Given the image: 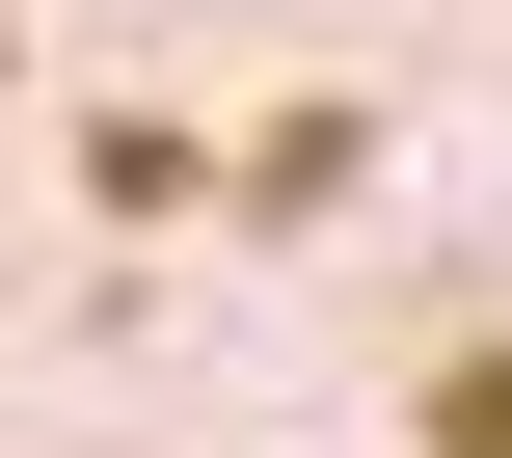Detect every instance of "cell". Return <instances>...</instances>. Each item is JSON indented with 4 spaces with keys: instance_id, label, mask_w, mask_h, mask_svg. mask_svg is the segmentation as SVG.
<instances>
[{
    "instance_id": "6da1fadb",
    "label": "cell",
    "mask_w": 512,
    "mask_h": 458,
    "mask_svg": "<svg viewBox=\"0 0 512 458\" xmlns=\"http://www.w3.org/2000/svg\"><path fill=\"white\" fill-rule=\"evenodd\" d=\"M432 458H512V351H432Z\"/></svg>"
}]
</instances>
